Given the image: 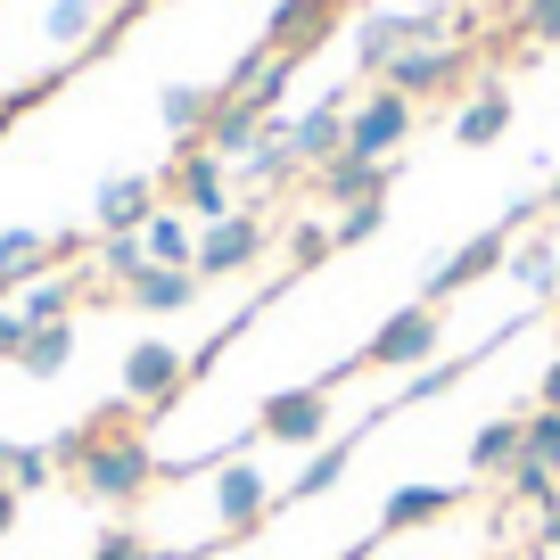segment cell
I'll return each instance as SVG.
<instances>
[{"label":"cell","mask_w":560,"mask_h":560,"mask_svg":"<svg viewBox=\"0 0 560 560\" xmlns=\"http://www.w3.org/2000/svg\"><path fill=\"white\" fill-rule=\"evenodd\" d=\"M165 478V462H158V445L140 438V429H107L100 445L83 454V470H74V487L91 494V503H107V511H132L140 494Z\"/></svg>","instance_id":"cell-1"},{"label":"cell","mask_w":560,"mask_h":560,"mask_svg":"<svg viewBox=\"0 0 560 560\" xmlns=\"http://www.w3.org/2000/svg\"><path fill=\"white\" fill-rule=\"evenodd\" d=\"M438 354H445L438 305H396V314L363 338V354H354V363H363V371H420V363H438Z\"/></svg>","instance_id":"cell-2"},{"label":"cell","mask_w":560,"mask_h":560,"mask_svg":"<svg viewBox=\"0 0 560 560\" xmlns=\"http://www.w3.org/2000/svg\"><path fill=\"white\" fill-rule=\"evenodd\" d=\"M256 438L264 445H305V454H314V445L330 438V387H322V380L272 387V396L256 404Z\"/></svg>","instance_id":"cell-3"},{"label":"cell","mask_w":560,"mask_h":560,"mask_svg":"<svg viewBox=\"0 0 560 560\" xmlns=\"http://www.w3.org/2000/svg\"><path fill=\"white\" fill-rule=\"evenodd\" d=\"M412 116H420V107L404 100V91L371 83L363 100H347V149H354V158H380V165H396V149L412 140Z\"/></svg>","instance_id":"cell-4"},{"label":"cell","mask_w":560,"mask_h":560,"mask_svg":"<svg viewBox=\"0 0 560 560\" xmlns=\"http://www.w3.org/2000/svg\"><path fill=\"white\" fill-rule=\"evenodd\" d=\"M264 256H272V231H264L256 207H240V214L198 231V280H240V272H256Z\"/></svg>","instance_id":"cell-5"},{"label":"cell","mask_w":560,"mask_h":560,"mask_svg":"<svg viewBox=\"0 0 560 560\" xmlns=\"http://www.w3.org/2000/svg\"><path fill=\"white\" fill-rule=\"evenodd\" d=\"M380 83L387 91H404V100H438V91H462L470 83V50H454V42H420V50H396L380 67Z\"/></svg>","instance_id":"cell-6"},{"label":"cell","mask_w":560,"mask_h":560,"mask_svg":"<svg viewBox=\"0 0 560 560\" xmlns=\"http://www.w3.org/2000/svg\"><path fill=\"white\" fill-rule=\"evenodd\" d=\"M124 404H149V412H165V404H182V387H190V354L165 347V338H140L132 354H124Z\"/></svg>","instance_id":"cell-7"},{"label":"cell","mask_w":560,"mask_h":560,"mask_svg":"<svg viewBox=\"0 0 560 560\" xmlns=\"http://www.w3.org/2000/svg\"><path fill=\"white\" fill-rule=\"evenodd\" d=\"M511 264V231H478V240H462L454 256H438L429 264V280H420V305H445V298H462V289H478L487 272H503Z\"/></svg>","instance_id":"cell-8"},{"label":"cell","mask_w":560,"mask_h":560,"mask_svg":"<svg viewBox=\"0 0 560 560\" xmlns=\"http://www.w3.org/2000/svg\"><path fill=\"white\" fill-rule=\"evenodd\" d=\"M174 198H182V214H190L198 231L223 223V214H240V198H231V165L214 158V149H182V158H174Z\"/></svg>","instance_id":"cell-9"},{"label":"cell","mask_w":560,"mask_h":560,"mask_svg":"<svg viewBox=\"0 0 560 560\" xmlns=\"http://www.w3.org/2000/svg\"><path fill=\"white\" fill-rule=\"evenodd\" d=\"M264 520H272V487H264V470L223 462V478H214V527H223V536H256Z\"/></svg>","instance_id":"cell-10"},{"label":"cell","mask_w":560,"mask_h":560,"mask_svg":"<svg viewBox=\"0 0 560 560\" xmlns=\"http://www.w3.org/2000/svg\"><path fill=\"white\" fill-rule=\"evenodd\" d=\"M149 214H158V182H149V174H107L100 198H91L100 240H116V231H149Z\"/></svg>","instance_id":"cell-11"},{"label":"cell","mask_w":560,"mask_h":560,"mask_svg":"<svg viewBox=\"0 0 560 560\" xmlns=\"http://www.w3.org/2000/svg\"><path fill=\"white\" fill-rule=\"evenodd\" d=\"M387 182H396V165H380V158H354V149H338L330 165H314V190L330 198L338 214H347V207H363V198H387Z\"/></svg>","instance_id":"cell-12"},{"label":"cell","mask_w":560,"mask_h":560,"mask_svg":"<svg viewBox=\"0 0 560 560\" xmlns=\"http://www.w3.org/2000/svg\"><path fill=\"white\" fill-rule=\"evenodd\" d=\"M330 25H338V0H272V18H264V50L305 58Z\"/></svg>","instance_id":"cell-13"},{"label":"cell","mask_w":560,"mask_h":560,"mask_svg":"<svg viewBox=\"0 0 560 560\" xmlns=\"http://www.w3.org/2000/svg\"><path fill=\"white\" fill-rule=\"evenodd\" d=\"M454 503H462V487H429V478H412V487H396V494L380 503V527H371V544H387V536H412V527L445 520Z\"/></svg>","instance_id":"cell-14"},{"label":"cell","mask_w":560,"mask_h":560,"mask_svg":"<svg viewBox=\"0 0 560 560\" xmlns=\"http://www.w3.org/2000/svg\"><path fill=\"white\" fill-rule=\"evenodd\" d=\"M214 107H223V91H207V83H165L158 91V116H165V132H174V149H207Z\"/></svg>","instance_id":"cell-15"},{"label":"cell","mask_w":560,"mask_h":560,"mask_svg":"<svg viewBox=\"0 0 560 560\" xmlns=\"http://www.w3.org/2000/svg\"><path fill=\"white\" fill-rule=\"evenodd\" d=\"M511 132V83H470V100H462V116H454V140L462 149H494V140Z\"/></svg>","instance_id":"cell-16"},{"label":"cell","mask_w":560,"mask_h":560,"mask_svg":"<svg viewBox=\"0 0 560 560\" xmlns=\"http://www.w3.org/2000/svg\"><path fill=\"white\" fill-rule=\"evenodd\" d=\"M240 174H247V190H289V182L305 174V158L289 149V116H272V124H264V140L240 158Z\"/></svg>","instance_id":"cell-17"},{"label":"cell","mask_w":560,"mask_h":560,"mask_svg":"<svg viewBox=\"0 0 560 560\" xmlns=\"http://www.w3.org/2000/svg\"><path fill=\"white\" fill-rule=\"evenodd\" d=\"M198 289H207V280L190 272V264H149V272L132 280V289H124V305H132V314H182V305H198Z\"/></svg>","instance_id":"cell-18"},{"label":"cell","mask_w":560,"mask_h":560,"mask_svg":"<svg viewBox=\"0 0 560 560\" xmlns=\"http://www.w3.org/2000/svg\"><path fill=\"white\" fill-rule=\"evenodd\" d=\"M289 149H298L305 165H330L338 149H347V100H322V107H305V116H289Z\"/></svg>","instance_id":"cell-19"},{"label":"cell","mask_w":560,"mask_h":560,"mask_svg":"<svg viewBox=\"0 0 560 560\" xmlns=\"http://www.w3.org/2000/svg\"><path fill=\"white\" fill-rule=\"evenodd\" d=\"M140 247H149V264H174V272L190 264V272H198V223H190L182 207H158V214H149Z\"/></svg>","instance_id":"cell-20"},{"label":"cell","mask_w":560,"mask_h":560,"mask_svg":"<svg viewBox=\"0 0 560 560\" xmlns=\"http://www.w3.org/2000/svg\"><path fill=\"white\" fill-rule=\"evenodd\" d=\"M264 124H272V116H256L247 100H223V107H214V124H207V149H214L223 165H240L247 149L264 140Z\"/></svg>","instance_id":"cell-21"},{"label":"cell","mask_w":560,"mask_h":560,"mask_svg":"<svg viewBox=\"0 0 560 560\" xmlns=\"http://www.w3.org/2000/svg\"><path fill=\"white\" fill-rule=\"evenodd\" d=\"M67 314H74V280L67 272H42V280L18 289V322L25 330H50V322H67Z\"/></svg>","instance_id":"cell-22"},{"label":"cell","mask_w":560,"mask_h":560,"mask_svg":"<svg viewBox=\"0 0 560 560\" xmlns=\"http://www.w3.org/2000/svg\"><path fill=\"white\" fill-rule=\"evenodd\" d=\"M42 272H50V231H0V289H25Z\"/></svg>","instance_id":"cell-23"},{"label":"cell","mask_w":560,"mask_h":560,"mask_svg":"<svg viewBox=\"0 0 560 560\" xmlns=\"http://www.w3.org/2000/svg\"><path fill=\"white\" fill-rule=\"evenodd\" d=\"M520 438H527V429H520V412L487 420V429L470 438V470H478V478H503L511 462H520Z\"/></svg>","instance_id":"cell-24"},{"label":"cell","mask_w":560,"mask_h":560,"mask_svg":"<svg viewBox=\"0 0 560 560\" xmlns=\"http://www.w3.org/2000/svg\"><path fill=\"white\" fill-rule=\"evenodd\" d=\"M67 363H74V322H50V330H34V338L18 347V371H25V380H58Z\"/></svg>","instance_id":"cell-25"},{"label":"cell","mask_w":560,"mask_h":560,"mask_svg":"<svg viewBox=\"0 0 560 560\" xmlns=\"http://www.w3.org/2000/svg\"><path fill=\"white\" fill-rule=\"evenodd\" d=\"M396 50H412V25H404V18H363V34H354V58H363L371 83H380V67H387Z\"/></svg>","instance_id":"cell-26"},{"label":"cell","mask_w":560,"mask_h":560,"mask_svg":"<svg viewBox=\"0 0 560 560\" xmlns=\"http://www.w3.org/2000/svg\"><path fill=\"white\" fill-rule=\"evenodd\" d=\"M354 470V438H330L322 454H305V470H298V503H314V494H330L338 478Z\"/></svg>","instance_id":"cell-27"},{"label":"cell","mask_w":560,"mask_h":560,"mask_svg":"<svg viewBox=\"0 0 560 560\" xmlns=\"http://www.w3.org/2000/svg\"><path fill=\"white\" fill-rule=\"evenodd\" d=\"M511 280H520V289H536V298H560V256H552V240H527L520 256H511Z\"/></svg>","instance_id":"cell-28"},{"label":"cell","mask_w":560,"mask_h":560,"mask_svg":"<svg viewBox=\"0 0 560 560\" xmlns=\"http://www.w3.org/2000/svg\"><path fill=\"white\" fill-rule=\"evenodd\" d=\"M503 494H511V503H527V511H544V503H552V494H560V470H544V462H511V470H503Z\"/></svg>","instance_id":"cell-29"},{"label":"cell","mask_w":560,"mask_h":560,"mask_svg":"<svg viewBox=\"0 0 560 560\" xmlns=\"http://www.w3.org/2000/svg\"><path fill=\"white\" fill-rule=\"evenodd\" d=\"M42 34H50V42H67V50H74V42H91V34H100V0H50Z\"/></svg>","instance_id":"cell-30"},{"label":"cell","mask_w":560,"mask_h":560,"mask_svg":"<svg viewBox=\"0 0 560 560\" xmlns=\"http://www.w3.org/2000/svg\"><path fill=\"white\" fill-rule=\"evenodd\" d=\"M0 478H9V487L18 494H42L58 478V462H50V445H9V462H0Z\"/></svg>","instance_id":"cell-31"},{"label":"cell","mask_w":560,"mask_h":560,"mask_svg":"<svg viewBox=\"0 0 560 560\" xmlns=\"http://www.w3.org/2000/svg\"><path fill=\"white\" fill-rule=\"evenodd\" d=\"M100 272L116 280V289H132V280L149 272V247H140V231H116V240H100Z\"/></svg>","instance_id":"cell-32"},{"label":"cell","mask_w":560,"mask_h":560,"mask_svg":"<svg viewBox=\"0 0 560 560\" xmlns=\"http://www.w3.org/2000/svg\"><path fill=\"white\" fill-rule=\"evenodd\" d=\"M520 429H527V438H520V454H527V462H544V470H560V412H552V404L520 412Z\"/></svg>","instance_id":"cell-33"},{"label":"cell","mask_w":560,"mask_h":560,"mask_svg":"<svg viewBox=\"0 0 560 560\" xmlns=\"http://www.w3.org/2000/svg\"><path fill=\"white\" fill-rule=\"evenodd\" d=\"M462 380H470V363H445L438 354V363H420L412 380H404V404H438V396H454Z\"/></svg>","instance_id":"cell-34"},{"label":"cell","mask_w":560,"mask_h":560,"mask_svg":"<svg viewBox=\"0 0 560 560\" xmlns=\"http://www.w3.org/2000/svg\"><path fill=\"white\" fill-rule=\"evenodd\" d=\"M330 256H338L330 223H314V214H305V223H289V264H298V272H314V264H330Z\"/></svg>","instance_id":"cell-35"},{"label":"cell","mask_w":560,"mask_h":560,"mask_svg":"<svg viewBox=\"0 0 560 560\" xmlns=\"http://www.w3.org/2000/svg\"><path fill=\"white\" fill-rule=\"evenodd\" d=\"M380 231H387V198H363V207H347L330 223V240L338 247H363V240H380Z\"/></svg>","instance_id":"cell-36"},{"label":"cell","mask_w":560,"mask_h":560,"mask_svg":"<svg viewBox=\"0 0 560 560\" xmlns=\"http://www.w3.org/2000/svg\"><path fill=\"white\" fill-rule=\"evenodd\" d=\"M520 42L552 50V42H560V0H520Z\"/></svg>","instance_id":"cell-37"},{"label":"cell","mask_w":560,"mask_h":560,"mask_svg":"<svg viewBox=\"0 0 560 560\" xmlns=\"http://www.w3.org/2000/svg\"><path fill=\"white\" fill-rule=\"evenodd\" d=\"M91 560H149V544H140L132 527H107V536L91 544Z\"/></svg>","instance_id":"cell-38"},{"label":"cell","mask_w":560,"mask_h":560,"mask_svg":"<svg viewBox=\"0 0 560 560\" xmlns=\"http://www.w3.org/2000/svg\"><path fill=\"white\" fill-rule=\"evenodd\" d=\"M25 338H34V330L18 322V305H0V354H9V363H18V347H25Z\"/></svg>","instance_id":"cell-39"},{"label":"cell","mask_w":560,"mask_h":560,"mask_svg":"<svg viewBox=\"0 0 560 560\" xmlns=\"http://www.w3.org/2000/svg\"><path fill=\"white\" fill-rule=\"evenodd\" d=\"M536 544H544V552H560V494L536 511Z\"/></svg>","instance_id":"cell-40"},{"label":"cell","mask_w":560,"mask_h":560,"mask_svg":"<svg viewBox=\"0 0 560 560\" xmlns=\"http://www.w3.org/2000/svg\"><path fill=\"white\" fill-rule=\"evenodd\" d=\"M536 404H552V412H560V354L544 363V396H536Z\"/></svg>","instance_id":"cell-41"},{"label":"cell","mask_w":560,"mask_h":560,"mask_svg":"<svg viewBox=\"0 0 560 560\" xmlns=\"http://www.w3.org/2000/svg\"><path fill=\"white\" fill-rule=\"evenodd\" d=\"M18 503H25L18 487H0V536H9V527H18Z\"/></svg>","instance_id":"cell-42"},{"label":"cell","mask_w":560,"mask_h":560,"mask_svg":"<svg viewBox=\"0 0 560 560\" xmlns=\"http://www.w3.org/2000/svg\"><path fill=\"white\" fill-rule=\"evenodd\" d=\"M544 214H552V223H560V182H552V190H544Z\"/></svg>","instance_id":"cell-43"},{"label":"cell","mask_w":560,"mask_h":560,"mask_svg":"<svg viewBox=\"0 0 560 560\" xmlns=\"http://www.w3.org/2000/svg\"><path fill=\"white\" fill-rule=\"evenodd\" d=\"M9 445H18V438H0V462H9Z\"/></svg>","instance_id":"cell-44"},{"label":"cell","mask_w":560,"mask_h":560,"mask_svg":"<svg viewBox=\"0 0 560 560\" xmlns=\"http://www.w3.org/2000/svg\"><path fill=\"white\" fill-rule=\"evenodd\" d=\"M552 314H560V298H552Z\"/></svg>","instance_id":"cell-45"},{"label":"cell","mask_w":560,"mask_h":560,"mask_svg":"<svg viewBox=\"0 0 560 560\" xmlns=\"http://www.w3.org/2000/svg\"><path fill=\"white\" fill-rule=\"evenodd\" d=\"M0 487H9V478H0Z\"/></svg>","instance_id":"cell-46"}]
</instances>
